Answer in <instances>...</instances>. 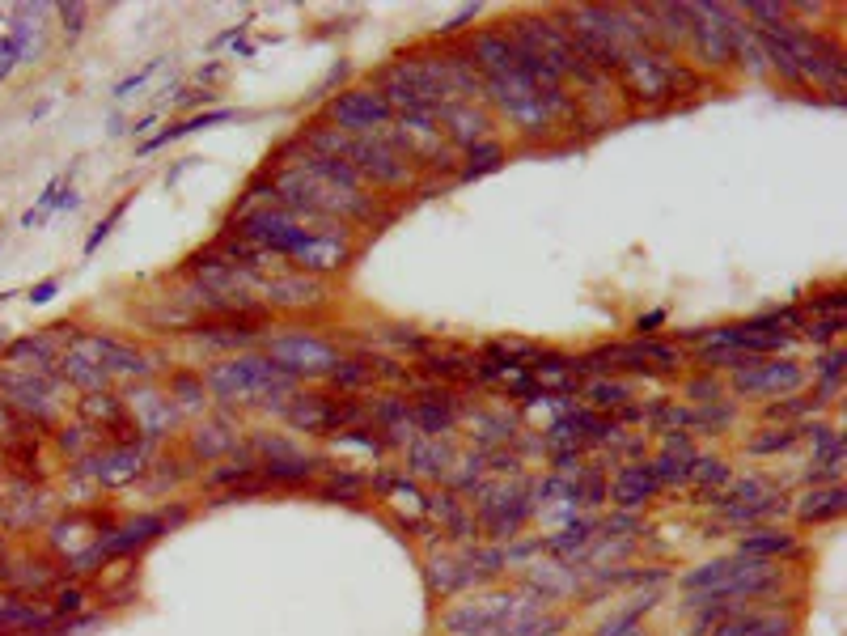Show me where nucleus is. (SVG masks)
<instances>
[{
	"instance_id": "f257e3e1",
	"label": "nucleus",
	"mask_w": 847,
	"mask_h": 636,
	"mask_svg": "<svg viewBox=\"0 0 847 636\" xmlns=\"http://www.w3.org/2000/svg\"><path fill=\"white\" fill-rule=\"evenodd\" d=\"M780 569L776 560H759V556H729V560H708L699 564L695 573L682 577V590H691V611L708 598H729V603H750V598H763L780 586Z\"/></svg>"
},
{
	"instance_id": "f03ea898",
	"label": "nucleus",
	"mask_w": 847,
	"mask_h": 636,
	"mask_svg": "<svg viewBox=\"0 0 847 636\" xmlns=\"http://www.w3.org/2000/svg\"><path fill=\"white\" fill-rule=\"evenodd\" d=\"M204 382L212 386V395L221 403H267L272 395H288L293 391V378L280 374V369L267 357H233L212 365Z\"/></svg>"
},
{
	"instance_id": "7ed1b4c3",
	"label": "nucleus",
	"mask_w": 847,
	"mask_h": 636,
	"mask_svg": "<svg viewBox=\"0 0 847 636\" xmlns=\"http://www.w3.org/2000/svg\"><path fill=\"white\" fill-rule=\"evenodd\" d=\"M327 123L344 136H386V128L394 123V111L373 85H360V90L339 94L327 106Z\"/></svg>"
},
{
	"instance_id": "20e7f679",
	"label": "nucleus",
	"mask_w": 847,
	"mask_h": 636,
	"mask_svg": "<svg viewBox=\"0 0 847 636\" xmlns=\"http://www.w3.org/2000/svg\"><path fill=\"white\" fill-rule=\"evenodd\" d=\"M267 361L297 382V378H327L339 365V352H335V344L297 331V335H276V340L267 344Z\"/></svg>"
},
{
	"instance_id": "39448f33",
	"label": "nucleus",
	"mask_w": 847,
	"mask_h": 636,
	"mask_svg": "<svg viewBox=\"0 0 847 636\" xmlns=\"http://www.w3.org/2000/svg\"><path fill=\"white\" fill-rule=\"evenodd\" d=\"M161 530H166V518L161 514H144V518H132V522H123L115 530H106V539H98L89 552L81 556H72L68 560V573L72 577H85V573H94V564H102L106 556H128V552H140V547H149Z\"/></svg>"
},
{
	"instance_id": "423d86ee",
	"label": "nucleus",
	"mask_w": 847,
	"mask_h": 636,
	"mask_svg": "<svg viewBox=\"0 0 847 636\" xmlns=\"http://www.w3.org/2000/svg\"><path fill=\"white\" fill-rule=\"evenodd\" d=\"M805 386V369L797 361L754 357L746 369H733V395L742 399H784Z\"/></svg>"
},
{
	"instance_id": "0eeeda50",
	"label": "nucleus",
	"mask_w": 847,
	"mask_h": 636,
	"mask_svg": "<svg viewBox=\"0 0 847 636\" xmlns=\"http://www.w3.org/2000/svg\"><path fill=\"white\" fill-rule=\"evenodd\" d=\"M360 416V403H344L339 408L335 399H327V395H301V399H293V403H284V420L293 424V429H305V433H344L348 424H356Z\"/></svg>"
},
{
	"instance_id": "6e6552de",
	"label": "nucleus",
	"mask_w": 847,
	"mask_h": 636,
	"mask_svg": "<svg viewBox=\"0 0 847 636\" xmlns=\"http://www.w3.org/2000/svg\"><path fill=\"white\" fill-rule=\"evenodd\" d=\"M462 51H466V60H471L475 68H483V81L517 73V68H521V51H517L509 30H479L475 39L462 43Z\"/></svg>"
},
{
	"instance_id": "1a4fd4ad",
	"label": "nucleus",
	"mask_w": 847,
	"mask_h": 636,
	"mask_svg": "<svg viewBox=\"0 0 847 636\" xmlns=\"http://www.w3.org/2000/svg\"><path fill=\"white\" fill-rule=\"evenodd\" d=\"M144 463H149V441H119V446H111V450H102V454H94V458H85V471L94 475L98 484H111V488H119V484H132L136 475L144 471Z\"/></svg>"
},
{
	"instance_id": "9d476101",
	"label": "nucleus",
	"mask_w": 847,
	"mask_h": 636,
	"mask_svg": "<svg viewBox=\"0 0 847 636\" xmlns=\"http://www.w3.org/2000/svg\"><path fill=\"white\" fill-rule=\"evenodd\" d=\"M352 259H356V251L339 234H331V229H314L310 242L293 255V268L305 272V276H331V272H344Z\"/></svg>"
},
{
	"instance_id": "9b49d317",
	"label": "nucleus",
	"mask_w": 847,
	"mask_h": 636,
	"mask_svg": "<svg viewBox=\"0 0 847 636\" xmlns=\"http://www.w3.org/2000/svg\"><path fill=\"white\" fill-rule=\"evenodd\" d=\"M695 13V26H691V56L699 60V68H729L733 64V47H729V34L725 26L716 22V13L708 5H691Z\"/></svg>"
},
{
	"instance_id": "f8f14e48",
	"label": "nucleus",
	"mask_w": 847,
	"mask_h": 636,
	"mask_svg": "<svg viewBox=\"0 0 847 636\" xmlns=\"http://www.w3.org/2000/svg\"><path fill=\"white\" fill-rule=\"evenodd\" d=\"M250 446H255V454H263V471H267V480H280V484H305L310 480V475L322 467L318 458H305L301 450H293L288 446V441H280V437H255L250 441Z\"/></svg>"
},
{
	"instance_id": "ddd939ff",
	"label": "nucleus",
	"mask_w": 847,
	"mask_h": 636,
	"mask_svg": "<svg viewBox=\"0 0 847 636\" xmlns=\"http://www.w3.org/2000/svg\"><path fill=\"white\" fill-rule=\"evenodd\" d=\"M77 344L94 357L106 374H123V378H149V357L132 344H119L111 335H77Z\"/></svg>"
},
{
	"instance_id": "4468645a",
	"label": "nucleus",
	"mask_w": 847,
	"mask_h": 636,
	"mask_svg": "<svg viewBox=\"0 0 847 636\" xmlns=\"http://www.w3.org/2000/svg\"><path fill=\"white\" fill-rule=\"evenodd\" d=\"M437 123H441V136L454 140L458 149H471L492 132V115L475 111V102H445L437 111Z\"/></svg>"
},
{
	"instance_id": "2eb2a0df",
	"label": "nucleus",
	"mask_w": 847,
	"mask_h": 636,
	"mask_svg": "<svg viewBox=\"0 0 847 636\" xmlns=\"http://www.w3.org/2000/svg\"><path fill=\"white\" fill-rule=\"evenodd\" d=\"M259 293L267 297V306H318L327 302V285L305 272H288V276H272V280H259Z\"/></svg>"
},
{
	"instance_id": "dca6fc26",
	"label": "nucleus",
	"mask_w": 847,
	"mask_h": 636,
	"mask_svg": "<svg viewBox=\"0 0 847 636\" xmlns=\"http://www.w3.org/2000/svg\"><path fill=\"white\" fill-rule=\"evenodd\" d=\"M0 386L9 391V408L17 412H26L34 416L39 424H47L51 416H56V403H51V378L39 374V378H0Z\"/></svg>"
},
{
	"instance_id": "f3484780",
	"label": "nucleus",
	"mask_w": 847,
	"mask_h": 636,
	"mask_svg": "<svg viewBox=\"0 0 847 636\" xmlns=\"http://www.w3.org/2000/svg\"><path fill=\"white\" fill-rule=\"evenodd\" d=\"M60 335H77V327H72V323H56V327H47L43 335L13 340L9 344V361L13 365H26V369H39V374H51V357H56Z\"/></svg>"
},
{
	"instance_id": "a211bd4d",
	"label": "nucleus",
	"mask_w": 847,
	"mask_h": 636,
	"mask_svg": "<svg viewBox=\"0 0 847 636\" xmlns=\"http://www.w3.org/2000/svg\"><path fill=\"white\" fill-rule=\"evenodd\" d=\"M661 492L657 484V475L648 463H627L619 475H615V484H610V501H615L619 509H640L644 501H653Z\"/></svg>"
},
{
	"instance_id": "6ab92c4d",
	"label": "nucleus",
	"mask_w": 847,
	"mask_h": 636,
	"mask_svg": "<svg viewBox=\"0 0 847 636\" xmlns=\"http://www.w3.org/2000/svg\"><path fill=\"white\" fill-rule=\"evenodd\" d=\"M411 420H416V429L428 433V437H441L458 424V403L449 391H428L411 403Z\"/></svg>"
},
{
	"instance_id": "aec40b11",
	"label": "nucleus",
	"mask_w": 847,
	"mask_h": 636,
	"mask_svg": "<svg viewBox=\"0 0 847 636\" xmlns=\"http://www.w3.org/2000/svg\"><path fill=\"white\" fill-rule=\"evenodd\" d=\"M479 581H483V573H475V564H466V560H441V556L428 560V590L441 598L458 594L466 586H479Z\"/></svg>"
},
{
	"instance_id": "412c9836",
	"label": "nucleus",
	"mask_w": 847,
	"mask_h": 636,
	"mask_svg": "<svg viewBox=\"0 0 847 636\" xmlns=\"http://www.w3.org/2000/svg\"><path fill=\"white\" fill-rule=\"evenodd\" d=\"M56 615L39 611L30 603H17V598H0V636H22V632H43L51 628Z\"/></svg>"
},
{
	"instance_id": "4be33fe9",
	"label": "nucleus",
	"mask_w": 847,
	"mask_h": 636,
	"mask_svg": "<svg viewBox=\"0 0 847 636\" xmlns=\"http://www.w3.org/2000/svg\"><path fill=\"white\" fill-rule=\"evenodd\" d=\"M504 157H509V149H504V145H500L496 136L479 140V145H471V149L462 153V166H458V183H475V179H483V174L500 170V166H504Z\"/></svg>"
},
{
	"instance_id": "5701e85b",
	"label": "nucleus",
	"mask_w": 847,
	"mask_h": 636,
	"mask_svg": "<svg viewBox=\"0 0 847 636\" xmlns=\"http://www.w3.org/2000/svg\"><path fill=\"white\" fill-rule=\"evenodd\" d=\"M737 552L742 556H759V560H780V556H792L797 552V539L788 535V530H750V535H742V543H737Z\"/></svg>"
},
{
	"instance_id": "b1692460",
	"label": "nucleus",
	"mask_w": 847,
	"mask_h": 636,
	"mask_svg": "<svg viewBox=\"0 0 847 636\" xmlns=\"http://www.w3.org/2000/svg\"><path fill=\"white\" fill-rule=\"evenodd\" d=\"M132 408H136V416H144V420H140V429L149 433V437H161L166 429H174V420H178L174 403H170V399H161V395H149V391H140V399L132 395Z\"/></svg>"
},
{
	"instance_id": "393cba45",
	"label": "nucleus",
	"mask_w": 847,
	"mask_h": 636,
	"mask_svg": "<svg viewBox=\"0 0 847 636\" xmlns=\"http://www.w3.org/2000/svg\"><path fill=\"white\" fill-rule=\"evenodd\" d=\"M843 509H847V492L839 484H831V488L809 492L805 505H797V514H801V522H814L818 526V522H835Z\"/></svg>"
},
{
	"instance_id": "a878e982",
	"label": "nucleus",
	"mask_w": 847,
	"mask_h": 636,
	"mask_svg": "<svg viewBox=\"0 0 847 636\" xmlns=\"http://www.w3.org/2000/svg\"><path fill=\"white\" fill-rule=\"evenodd\" d=\"M373 420L382 424V433H394L390 441H403V437H411V429H416V420H411V403L403 395H386L373 408Z\"/></svg>"
},
{
	"instance_id": "bb28decb",
	"label": "nucleus",
	"mask_w": 847,
	"mask_h": 636,
	"mask_svg": "<svg viewBox=\"0 0 847 636\" xmlns=\"http://www.w3.org/2000/svg\"><path fill=\"white\" fill-rule=\"evenodd\" d=\"M225 119H242V115H238V111H208V115H191V119H183V123H174V128H166L161 136H153L149 145L140 149V157H149V153H157L161 145H170V140L191 136V132H200V128H212V123H225Z\"/></svg>"
},
{
	"instance_id": "cd10ccee",
	"label": "nucleus",
	"mask_w": 847,
	"mask_h": 636,
	"mask_svg": "<svg viewBox=\"0 0 847 636\" xmlns=\"http://www.w3.org/2000/svg\"><path fill=\"white\" fill-rule=\"evenodd\" d=\"M77 408H81V416H85L89 424H102V429H115V424L123 420V412H128V408H123V399L106 395V391L85 395V399L77 403Z\"/></svg>"
},
{
	"instance_id": "c85d7f7f",
	"label": "nucleus",
	"mask_w": 847,
	"mask_h": 636,
	"mask_svg": "<svg viewBox=\"0 0 847 636\" xmlns=\"http://www.w3.org/2000/svg\"><path fill=\"white\" fill-rule=\"evenodd\" d=\"M407 463H411V471H420V475H445L449 471V450L441 446V437H432V441H424V446H416L407 454Z\"/></svg>"
},
{
	"instance_id": "c756f323",
	"label": "nucleus",
	"mask_w": 847,
	"mask_h": 636,
	"mask_svg": "<svg viewBox=\"0 0 847 636\" xmlns=\"http://www.w3.org/2000/svg\"><path fill=\"white\" fill-rule=\"evenodd\" d=\"M593 530H598V522H576V526H568V530H560V535H551V539H543V552H555V556H576L581 547L593 539Z\"/></svg>"
},
{
	"instance_id": "7c9ffc66",
	"label": "nucleus",
	"mask_w": 847,
	"mask_h": 636,
	"mask_svg": "<svg viewBox=\"0 0 847 636\" xmlns=\"http://www.w3.org/2000/svg\"><path fill=\"white\" fill-rule=\"evenodd\" d=\"M695 458L699 454H661L657 463H648L657 475V484H691V467H695Z\"/></svg>"
},
{
	"instance_id": "2f4dec72",
	"label": "nucleus",
	"mask_w": 847,
	"mask_h": 636,
	"mask_svg": "<svg viewBox=\"0 0 847 636\" xmlns=\"http://www.w3.org/2000/svg\"><path fill=\"white\" fill-rule=\"evenodd\" d=\"M585 399H589L598 412H606V408H623V403L632 399V386H627V382L598 378V382H589V386H585Z\"/></svg>"
},
{
	"instance_id": "473e14b6",
	"label": "nucleus",
	"mask_w": 847,
	"mask_h": 636,
	"mask_svg": "<svg viewBox=\"0 0 847 636\" xmlns=\"http://www.w3.org/2000/svg\"><path fill=\"white\" fill-rule=\"evenodd\" d=\"M331 382L339 391H356V386H369L373 382V357H356V361H339L331 369Z\"/></svg>"
},
{
	"instance_id": "72a5a7b5",
	"label": "nucleus",
	"mask_w": 847,
	"mask_h": 636,
	"mask_svg": "<svg viewBox=\"0 0 847 636\" xmlns=\"http://www.w3.org/2000/svg\"><path fill=\"white\" fill-rule=\"evenodd\" d=\"M792 632H797V620H792V615H780V611H754L746 636H792Z\"/></svg>"
},
{
	"instance_id": "f704fd0d",
	"label": "nucleus",
	"mask_w": 847,
	"mask_h": 636,
	"mask_svg": "<svg viewBox=\"0 0 847 636\" xmlns=\"http://www.w3.org/2000/svg\"><path fill=\"white\" fill-rule=\"evenodd\" d=\"M801 441V429H767L763 437H750L746 450L750 454H780V450H792Z\"/></svg>"
},
{
	"instance_id": "c9c22d12",
	"label": "nucleus",
	"mask_w": 847,
	"mask_h": 636,
	"mask_svg": "<svg viewBox=\"0 0 847 636\" xmlns=\"http://www.w3.org/2000/svg\"><path fill=\"white\" fill-rule=\"evenodd\" d=\"M657 603V594H648V598H640V603L632 607V611H619L615 620H606L602 628H598V636H632L636 632V624H640V615Z\"/></svg>"
},
{
	"instance_id": "e433bc0d",
	"label": "nucleus",
	"mask_w": 847,
	"mask_h": 636,
	"mask_svg": "<svg viewBox=\"0 0 847 636\" xmlns=\"http://www.w3.org/2000/svg\"><path fill=\"white\" fill-rule=\"evenodd\" d=\"M424 374L428 378H471L475 374V361L471 357H428L424 361Z\"/></svg>"
},
{
	"instance_id": "4c0bfd02",
	"label": "nucleus",
	"mask_w": 847,
	"mask_h": 636,
	"mask_svg": "<svg viewBox=\"0 0 847 636\" xmlns=\"http://www.w3.org/2000/svg\"><path fill=\"white\" fill-rule=\"evenodd\" d=\"M822 403L809 395V399H776V403H767L763 408V416L767 420H801V416H809V412H818Z\"/></svg>"
},
{
	"instance_id": "58836bf2",
	"label": "nucleus",
	"mask_w": 847,
	"mask_h": 636,
	"mask_svg": "<svg viewBox=\"0 0 847 636\" xmlns=\"http://www.w3.org/2000/svg\"><path fill=\"white\" fill-rule=\"evenodd\" d=\"M691 480H699L704 488H720V484H729L733 475H729V467L720 463V458H695V467H691Z\"/></svg>"
},
{
	"instance_id": "ea45409f",
	"label": "nucleus",
	"mask_w": 847,
	"mask_h": 636,
	"mask_svg": "<svg viewBox=\"0 0 847 636\" xmlns=\"http://www.w3.org/2000/svg\"><path fill=\"white\" fill-rule=\"evenodd\" d=\"M255 471H259V458L255 454H242V463H229L221 471H208V484L221 488V484H233V480H250Z\"/></svg>"
},
{
	"instance_id": "a19ab883",
	"label": "nucleus",
	"mask_w": 847,
	"mask_h": 636,
	"mask_svg": "<svg viewBox=\"0 0 847 636\" xmlns=\"http://www.w3.org/2000/svg\"><path fill=\"white\" fill-rule=\"evenodd\" d=\"M360 488H365V475H352V471H331V475H327V488H322V492H327V497H339V501H352Z\"/></svg>"
},
{
	"instance_id": "79ce46f5",
	"label": "nucleus",
	"mask_w": 847,
	"mask_h": 636,
	"mask_svg": "<svg viewBox=\"0 0 847 636\" xmlns=\"http://www.w3.org/2000/svg\"><path fill=\"white\" fill-rule=\"evenodd\" d=\"M170 395H183L187 408H200V403H208L204 378H195V374H174V378H170Z\"/></svg>"
},
{
	"instance_id": "37998d69",
	"label": "nucleus",
	"mask_w": 847,
	"mask_h": 636,
	"mask_svg": "<svg viewBox=\"0 0 847 636\" xmlns=\"http://www.w3.org/2000/svg\"><path fill=\"white\" fill-rule=\"evenodd\" d=\"M843 327H847V318H843V314H831V318H814V327L805 331V340H814V344H835Z\"/></svg>"
},
{
	"instance_id": "c03bdc74",
	"label": "nucleus",
	"mask_w": 847,
	"mask_h": 636,
	"mask_svg": "<svg viewBox=\"0 0 847 636\" xmlns=\"http://www.w3.org/2000/svg\"><path fill=\"white\" fill-rule=\"evenodd\" d=\"M843 361H847V352H843V348H831L826 357L814 361V378H818V382H839V378H843Z\"/></svg>"
},
{
	"instance_id": "a18cd8bd",
	"label": "nucleus",
	"mask_w": 847,
	"mask_h": 636,
	"mask_svg": "<svg viewBox=\"0 0 847 636\" xmlns=\"http://www.w3.org/2000/svg\"><path fill=\"white\" fill-rule=\"evenodd\" d=\"M81 611H85V590H81V586L60 590V594H56V607H51V615H56V620H68V615H81Z\"/></svg>"
},
{
	"instance_id": "49530a36",
	"label": "nucleus",
	"mask_w": 847,
	"mask_h": 636,
	"mask_svg": "<svg viewBox=\"0 0 847 636\" xmlns=\"http://www.w3.org/2000/svg\"><path fill=\"white\" fill-rule=\"evenodd\" d=\"M157 68H161V56H157V60H149V64H144V68H140V73H132L128 81H119V85H115V98L123 102V98H132L136 90H144V85H149V77L157 73Z\"/></svg>"
},
{
	"instance_id": "de8ad7c7",
	"label": "nucleus",
	"mask_w": 847,
	"mask_h": 636,
	"mask_svg": "<svg viewBox=\"0 0 847 636\" xmlns=\"http://www.w3.org/2000/svg\"><path fill=\"white\" fill-rule=\"evenodd\" d=\"M382 344H390V348H411V352H428V340L424 335H416V331H403V327H394V331H382L377 335Z\"/></svg>"
},
{
	"instance_id": "09e8293b",
	"label": "nucleus",
	"mask_w": 847,
	"mask_h": 636,
	"mask_svg": "<svg viewBox=\"0 0 847 636\" xmlns=\"http://www.w3.org/2000/svg\"><path fill=\"white\" fill-rule=\"evenodd\" d=\"M339 437V446H356V450H369V454H382L390 441L386 437H373V433H365V429H356V433H335Z\"/></svg>"
},
{
	"instance_id": "8fccbe9b",
	"label": "nucleus",
	"mask_w": 847,
	"mask_h": 636,
	"mask_svg": "<svg viewBox=\"0 0 847 636\" xmlns=\"http://www.w3.org/2000/svg\"><path fill=\"white\" fill-rule=\"evenodd\" d=\"M123 212H128V200H119V204L111 208V217H106V221H102V225L94 229V234H89V238H85V255H94V251H98V246L106 242V234H111V225H115V221L123 217Z\"/></svg>"
},
{
	"instance_id": "3c124183",
	"label": "nucleus",
	"mask_w": 847,
	"mask_h": 636,
	"mask_svg": "<svg viewBox=\"0 0 847 636\" xmlns=\"http://www.w3.org/2000/svg\"><path fill=\"white\" fill-rule=\"evenodd\" d=\"M687 395H691V399H699V403H716L720 382H716V378L708 374V369H704L699 378H691V382H687Z\"/></svg>"
},
{
	"instance_id": "603ef678",
	"label": "nucleus",
	"mask_w": 847,
	"mask_h": 636,
	"mask_svg": "<svg viewBox=\"0 0 847 636\" xmlns=\"http://www.w3.org/2000/svg\"><path fill=\"white\" fill-rule=\"evenodd\" d=\"M843 289H831V293H822V297H809V310H814L818 318H831V314H843Z\"/></svg>"
},
{
	"instance_id": "864d4df0",
	"label": "nucleus",
	"mask_w": 847,
	"mask_h": 636,
	"mask_svg": "<svg viewBox=\"0 0 847 636\" xmlns=\"http://www.w3.org/2000/svg\"><path fill=\"white\" fill-rule=\"evenodd\" d=\"M386 378V382H411V369H403L399 361H386V357H373V382Z\"/></svg>"
},
{
	"instance_id": "5fc2aeb1",
	"label": "nucleus",
	"mask_w": 847,
	"mask_h": 636,
	"mask_svg": "<svg viewBox=\"0 0 847 636\" xmlns=\"http://www.w3.org/2000/svg\"><path fill=\"white\" fill-rule=\"evenodd\" d=\"M85 13H89L85 5H60V22H64V30L72 34V39H77V34H81V22H85Z\"/></svg>"
},
{
	"instance_id": "6e6d98bb",
	"label": "nucleus",
	"mask_w": 847,
	"mask_h": 636,
	"mask_svg": "<svg viewBox=\"0 0 847 636\" xmlns=\"http://www.w3.org/2000/svg\"><path fill=\"white\" fill-rule=\"evenodd\" d=\"M475 17H479V5H466V9H458V13L441 26V34H458V30H466V22H475Z\"/></svg>"
},
{
	"instance_id": "4d7b16f0",
	"label": "nucleus",
	"mask_w": 847,
	"mask_h": 636,
	"mask_svg": "<svg viewBox=\"0 0 847 636\" xmlns=\"http://www.w3.org/2000/svg\"><path fill=\"white\" fill-rule=\"evenodd\" d=\"M94 628H106V615H85V620L64 624V636H85V632H94Z\"/></svg>"
},
{
	"instance_id": "13d9d810",
	"label": "nucleus",
	"mask_w": 847,
	"mask_h": 636,
	"mask_svg": "<svg viewBox=\"0 0 847 636\" xmlns=\"http://www.w3.org/2000/svg\"><path fill=\"white\" fill-rule=\"evenodd\" d=\"M85 433H94V429H64V433H60V446H64L68 454H81V450H85Z\"/></svg>"
},
{
	"instance_id": "bf43d9fd",
	"label": "nucleus",
	"mask_w": 847,
	"mask_h": 636,
	"mask_svg": "<svg viewBox=\"0 0 847 636\" xmlns=\"http://www.w3.org/2000/svg\"><path fill=\"white\" fill-rule=\"evenodd\" d=\"M56 289H60L56 280H43V285H34V289H30V302H34V306H43V302H51V297H56Z\"/></svg>"
},
{
	"instance_id": "052dcab7",
	"label": "nucleus",
	"mask_w": 847,
	"mask_h": 636,
	"mask_svg": "<svg viewBox=\"0 0 847 636\" xmlns=\"http://www.w3.org/2000/svg\"><path fill=\"white\" fill-rule=\"evenodd\" d=\"M661 323H665V314H661V310H653V314H648V318H636V331H648V327H661Z\"/></svg>"
},
{
	"instance_id": "680f3d73",
	"label": "nucleus",
	"mask_w": 847,
	"mask_h": 636,
	"mask_svg": "<svg viewBox=\"0 0 847 636\" xmlns=\"http://www.w3.org/2000/svg\"><path fill=\"white\" fill-rule=\"evenodd\" d=\"M0 348H5V335H0Z\"/></svg>"
}]
</instances>
